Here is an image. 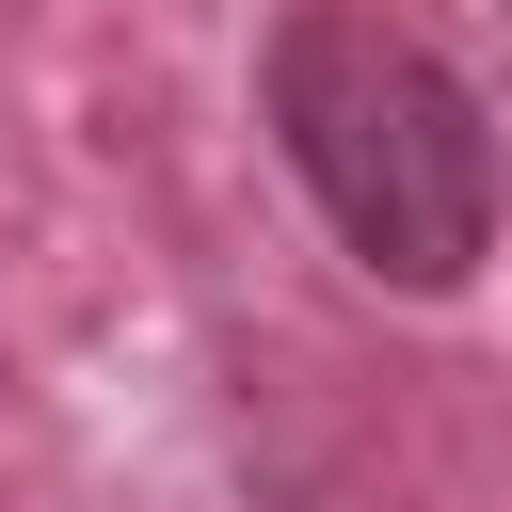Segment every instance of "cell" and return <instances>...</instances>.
Returning <instances> with one entry per match:
<instances>
[{"label":"cell","instance_id":"6da1fadb","mask_svg":"<svg viewBox=\"0 0 512 512\" xmlns=\"http://www.w3.org/2000/svg\"><path fill=\"white\" fill-rule=\"evenodd\" d=\"M256 112H272V160L304 176V208L336 224V256L400 304H448L480 256H496V112L368 0H288L256 32Z\"/></svg>","mask_w":512,"mask_h":512}]
</instances>
